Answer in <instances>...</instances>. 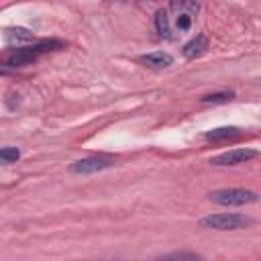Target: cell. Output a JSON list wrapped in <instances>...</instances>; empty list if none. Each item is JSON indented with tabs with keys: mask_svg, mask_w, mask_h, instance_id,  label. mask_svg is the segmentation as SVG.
Wrapping results in <instances>:
<instances>
[{
	"mask_svg": "<svg viewBox=\"0 0 261 261\" xmlns=\"http://www.w3.org/2000/svg\"><path fill=\"white\" fill-rule=\"evenodd\" d=\"M169 257H175V259H198V255H194V253H173V255H169Z\"/></svg>",
	"mask_w": 261,
	"mask_h": 261,
	"instance_id": "4fadbf2b",
	"label": "cell"
},
{
	"mask_svg": "<svg viewBox=\"0 0 261 261\" xmlns=\"http://www.w3.org/2000/svg\"><path fill=\"white\" fill-rule=\"evenodd\" d=\"M114 163H116V159L110 157V155H92V157H86V159H80V161L71 163L69 171L71 173H96V171L112 167Z\"/></svg>",
	"mask_w": 261,
	"mask_h": 261,
	"instance_id": "5b68a950",
	"label": "cell"
},
{
	"mask_svg": "<svg viewBox=\"0 0 261 261\" xmlns=\"http://www.w3.org/2000/svg\"><path fill=\"white\" fill-rule=\"evenodd\" d=\"M232 98H234V92H214V94L202 96V102L204 104H222V102H228Z\"/></svg>",
	"mask_w": 261,
	"mask_h": 261,
	"instance_id": "8fae6325",
	"label": "cell"
},
{
	"mask_svg": "<svg viewBox=\"0 0 261 261\" xmlns=\"http://www.w3.org/2000/svg\"><path fill=\"white\" fill-rule=\"evenodd\" d=\"M139 63L147 65V67H153V69H163V67H169L173 63V57L169 53H163V51H157V53H147V55H141L139 57Z\"/></svg>",
	"mask_w": 261,
	"mask_h": 261,
	"instance_id": "ba28073f",
	"label": "cell"
},
{
	"mask_svg": "<svg viewBox=\"0 0 261 261\" xmlns=\"http://www.w3.org/2000/svg\"><path fill=\"white\" fill-rule=\"evenodd\" d=\"M18 157H20V151L16 147H4V149H0V165L14 163V161H18Z\"/></svg>",
	"mask_w": 261,
	"mask_h": 261,
	"instance_id": "7c38bea8",
	"label": "cell"
},
{
	"mask_svg": "<svg viewBox=\"0 0 261 261\" xmlns=\"http://www.w3.org/2000/svg\"><path fill=\"white\" fill-rule=\"evenodd\" d=\"M198 10V0H169V6L155 14V29L163 39H175L177 35L192 31Z\"/></svg>",
	"mask_w": 261,
	"mask_h": 261,
	"instance_id": "6da1fadb",
	"label": "cell"
},
{
	"mask_svg": "<svg viewBox=\"0 0 261 261\" xmlns=\"http://www.w3.org/2000/svg\"><path fill=\"white\" fill-rule=\"evenodd\" d=\"M253 157H257L255 149H232V151H226V153L212 157L210 163L212 165H237V163H245Z\"/></svg>",
	"mask_w": 261,
	"mask_h": 261,
	"instance_id": "8992f818",
	"label": "cell"
},
{
	"mask_svg": "<svg viewBox=\"0 0 261 261\" xmlns=\"http://www.w3.org/2000/svg\"><path fill=\"white\" fill-rule=\"evenodd\" d=\"M204 228H214V230H239L251 224V218L245 214H234V212H224V214H210L200 220Z\"/></svg>",
	"mask_w": 261,
	"mask_h": 261,
	"instance_id": "277c9868",
	"label": "cell"
},
{
	"mask_svg": "<svg viewBox=\"0 0 261 261\" xmlns=\"http://www.w3.org/2000/svg\"><path fill=\"white\" fill-rule=\"evenodd\" d=\"M214 204L220 206H245V204H253L259 200L257 192L251 190H243V188H226V190H216L208 196Z\"/></svg>",
	"mask_w": 261,
	"mask_h": 261,
	"instance_id": "3957f363",
	"label": "cell"
},
{
	"mask_svg": "<svg viewBox=\"0 0 261 261\" xmlns=\"http://www.w3.org/2000/svg\"><path fill=\"white\" fill-rule=\"evenodd\" d=\"M63 41L59 39H45V41H33V45H22V47H16L12 49L10 53L4 55L2 59V65L6 67H22V65H29L33 61H37L43 53H51V51H57V49H63Z\"/></svg>",
	"mask_w": 261,
	"mask_h": 261,
	"instance_id": "7a4b0ae2",
	"label": "cell"
},
{
	"mask_svg": "<svg viewBox=\"0 0 261 261\" xmlns=\"http://www.w3.org/2000/svg\"><path fill=\"white\" fill-rule=\"evenodd\" d=\"M241 135V128L239 126H218V128H212L204 135L206 141H212V143H220V141H228V139H234Z\"/></svg>",
	"mask_w": 261,
	"mask_h": 261,
	"instance_id": "30bf717a",
	"label": "cell"
},
{
	"mask_svg": "<svg viewBox=\"0 0 261 261\" xmlns=\"http://www.w3.org/2000/svg\"><path fill=\"white\" fill-rule=\"evenodd\" d=\"M206 49H208V37H206V35H196L190 43L184 45L181 53H184V57H188V59H196V57H200Z\"/></svg>",
	"mask_w": 261,
	"mask_h": 261,
	"instance_id": "9c48e42d",
	"label": "cell"
},
{
	"mask_svg": "<svg viewBox=\"0 0 261 261\" xmlns=\"http://www.w3.org/2000/svg\"><path fill=\"white\" fill-rule=\"evenodd\" d=\"M4 41H6V45H10V47H22V45H29L31 41H35V35H33V31H29V29L12 27V29H6V31H4Z\"/></svg>",
	"mask_w": 261,
	"mask_h": 261,
	"instance_id": "52a82bcc",
	"label": "cell"
}]
</instances>
